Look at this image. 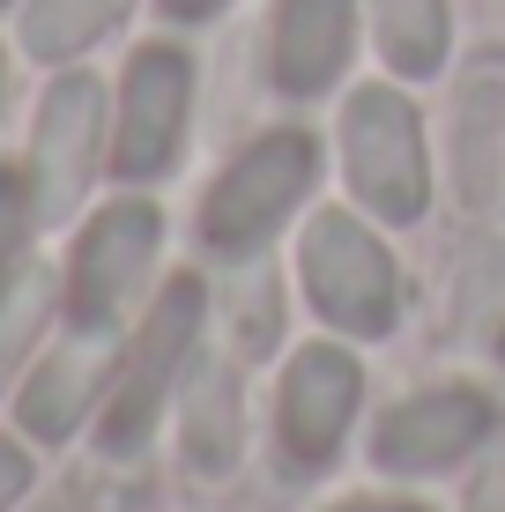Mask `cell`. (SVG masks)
<instances>
[{
    "label": "cell",
    "mask_w": 505,
    "mask_h": 512,
    "mask_svg": "<svg viewBox=\"0 0 505 512\" xmlns=\"http://www.w3.org/2000/svg\"><path fill=\"white\" fill-rule=\"evenodd\" d=\"M179 446L194 475H223L246 453V394L223 357H194L179 379Z\"/></svg>",
    "instance_id": "4fadbf2b"
},
{
    "label": "cell",
    "mask_w": 505,
    "mask_h": 512,
    "mask_svg": "<svg viewBox=\"0 0 505 512\" xmlns=\"http://www.w3.org/2000/svg\"><path fill=\"white\" fill-rule=\"evenodd\" d=\"M372 8V38H379V60L394 75L424 82L446 67V45H454V23H446V0H364Z\"/></svg>",
    "instance_id": "9a60e30c"
},
{
    "label": "cell",
    "mask_w": 505,
    "mask_h": 512,
    "mask_svg": "<svg viewBox=\"0 0 505 512\" xmlns=\"http://www.w3.org/2000/svg\"><path fill=\"white\" fill-rule=\"evenodd\" d=\"M134 15V0H23L15 38L38 67H75L90 45H104Z\"/></svg>",
    "instance_id": "5bb4252c"
},
{
    "label": "cell",
    "mask_w": 505,
    "mask_h": 512,
    "mask_svg": "<svg viewBox=\"0 0 505 512\" xmlns=\"http://www.w3.org/2000/svg\"><path fill=\"white\" fill-rule=\"evenodd\" d=\"M335 512H424V505H394V498H350V505H335Z\"/></svg>",
    "instance_id": "44dd1931"
},
{
    "label": "cell",
    "mask_w": 505,
    "mask_h": 512,
    "mask_svg": "<svg viewBox=\"0 0 505 512\" xmlns=\"http://www.w3.org/2000/svg\"><path fill=\"white\" fill-rule=\"evenodd\" d=\"M186 119H194V60L179 45H142L119 75L112 104V179L119 186L164 179L186 149Z\"/></svg>",
    "instance_id": "52a82bcc"
},
{
    "label": "cell",
    "mask_w": 505,
    "mask_h": 512,
    "mask_svg": "<svg viewBox=\"0 0 505 512\" xmlns=\"http://www.w3.org/2000/svg\"><path fill=\"white\" fill-rule=\"evenodd\" d=\"M357 52V0H275L268 75L283 97H327Z\"/></svg>",
    "instance_id": "7c38bea8"
},
{
    "label": "cell",
    "mask_w": 505,
    "mask_h": 512,
    "mask_svg": "<svg viewBox=\"0 0 505 512\" xmlns=\"http://www.w3.org/2000/svg\"><path fill=\"white\" fill-rule=\"evenodd\" d=\"M298 282L305 305L320 312L335 334L350 342H379L402 320V275H394V253L379 245V231L350 208H320L298 238Z\"/></svg>",
    "instance_id": "3957f363"
},
{
    "label": "cell",
    "mask_w": 505,
    "mask_h": 512,
    "mask_svg": "<svg viewBox=\"0 0 505 512\" xmlns=\"http://www.w3.org/2000/svg\"><path fill=\"white\" fill-rule=\"evenodd\" d=\"M498 357H505V327H498Z\"/></svg>",
    "instance_id": "603a6c76"
},
{
    "label": "cell",
    "mask_w": 505,
    "mask_h": 512,
    "mask_svg": "<svg viewBox=\"0 0 505 512\" xmlns=\"http://www.w3.org/2000/svg\"><path fill=\"white\" fill-rule=\"evenodd\" d=\"M320 179V141L305 127H275L246 141L231 164L216 171V186L201 193V245L216 260H260V245L290 223V208Z\"/></svg>",
    "instance_id": "7a4b0ae2"
},
{
    "label": "cell",
    "mask_w": 505,
    "mask_h": 512,
    "mask_svg": "<svg viewBox=\"0 0 505 512\" xmlns=\"http://www.w3.org/2000/svg\"><path fill=\"white\" fill-rule=\"evenodd\" d=\"M112 372H119V334L75 327L52 357H38V372L23 379V394H15V423H23V438H38V446L75 438L82 416L104 409Z\"/></svg>",
    "instance_id": "30bf717a"
},
{
    "label": "cell",
    "mask_w": 505,
    "mask_h": 512,
    "mask_svg": "<svg viewBox=\"0 0 505 512\" xmlns=\"http://www.w3.org/2000/svg\"><path fill=\"white\" fill-rule=\"evenodd\" d=\"M357 401H364V372H357L350 349L305 342L298 357H290L283 386H275V438H283V461L298 475L327 468L342 453V438H350Z\"/></svg>",
    "instance_id": "ba28073f"
},
{
    "label": "cell",
    "mask_w": 505,
    "mask_h": 512,
    "mask_svg": "<svg viewBox=\"0 0 505 512\" xmlns=\"http://www.w3.org/2000/svg\"><path fill=\"white\" fill-rule=\"evenodd\" d=\"M156 245H164V216H156V201L142 193H119V201H104L90 223H82L75 253H67V327H97V334H119L127 320V305L142 297V282L156 268Z\"/></svg>",
    "instance_id": "5b68a950"
},
{
    "label": "cell",
    "mask_w": 505,
    "mask_h": 512,
    "mask_svg": "<svg viewBox=\"0 0 505 512\" xmlns=\"http://www.w3.org/2000/svg\"><path fill=\"white\" fill-rule=\"evenodd\" d=\"M0 8H15V0H0Z\"/></svg>",
    "instance_id": "cb8c5ba5"
},
{
    "label": "cell",
    "mask_w": 505,
    "mask_h": 512,
    "mask_svg": "<svg viewBox=\"0 0 505 512\" xmlns=\"http://www.w3.org/2000/svg\"><path fill=\"white\" fill-rule=\"evenodd\" d=\"M342 171H350L357 208L379 223H424L431 208V149L424 119L394 82H364L342 104Z\"/></svg>",
    "instance_id": "277c9868"
},
{
    "label": "cell",
    "mask_w": 505,
    "mask_h": 512,
    "mask_svg": "<svg viewBox=\"0 0 505 512\" xmlns=\"http://www.w3.org/2000/svg\"><path fill=\"white\" fill-rule=\"evenodd\" d=\"M446 171L461 208H498L505 193V60L476 52L446 104Z\"/></svg>",
    "instance_id": "8fae6325"
},
{
    "label": "cell",
    "mask_w": 505,
    "mask_h": 512,
    "mask_svg": "<svg viewBox=\"0 0 505 512\" xmlns=\"http://www.w3.org/2000/svg\"><path fill=\"white\" fill-rule=\"evenodd\" d=\"M468 512H505V461L491 475H476V490H468Z\"/></svg>",
    "instance_id": "ffe728a7"
},
{
    "label": "cell",
    "mask_w": 505,
    "mask_h": 512,
    "mask_svg": "<svg viewBox=\"0 0 505 512\" xmlns=\"http://www.w3.org/2000/svg\"><path fill=\"white\" fill-rule=\"evenodd\" d=\"M23 490H30V453L15 446V438H0V512L23 498Z\"/></svg>",
    "instance_id": "ac0fdd59"
},
{
    "label": "cell",
    "mask_w": 505,
    "mask_h": 512,
    "mask_svg": "<svg viewBox=\"0 0 505 512\" xmlns=\"http://www.w3.org/2000/svg\"><path fill=\"white\" fill-rule=\"evenodd\" d=\"M112 156V112H104L97 75H52L30 119V193H38V223H67L82 208V193L97 186V164Z\"/></svg>",
    "instance_id": "8992f818"
},
{
    "label": "cell",
    "mask_w": 505,
    "mask_h": 512,
    "mask_svg": "<svg viewBox=\"0 0 505 512\" xmlns=\"http://www.w3.org/2000/svg\"><path fill=\"white\" fill-rule=\"evenodd\" d=\"M0 97H8V52H0Z\"/></svg>",
    "instance_id": "7402d4cb"
},
{
    "label": "cell",
    "mask_w": 505,
    "mask_h": 512,
    "mask_svg": "<svg viewBox=\"0 0 505 512\" xmlns=\"http://www.w3.org/2000/svg\"><path fill=\"white\" fill-rule=\"evenodd\" d=\"M201 312H208V290L201 275H171L164 297L142 312V327H134V342L119 349V372H112V394H104L97 409V446L112 453V461H134V453L149 446L156 416H164L171 386L186 379V364L201 357Z\"/></svg>",
    "instance_id": "6da1fadb"
},
{
    "label": "cell",
    "mask_w": 505,
    "mask_h": 512,
    "mask_svg": "<svg viewBox=\"0 0 505 512\" xmlns=\"http://www.w3.org/2000/svg\"><path fill=\"white\" fill-rule=\"evenodd\" d=\"M30 231H38V193L23 164H0V297L30 268Z\"/></svg>",
    "instance_id": "e0dca14e"
},
{
    "label": "cell",
    "mask_w": 505,
    "mask_h": 512,
    "mask_svg": "<svg viewBox=\"0 0 505 512\" xmlns=\"http://www.w3.org/2000/svg\"><path fill=\"white\" fill-rule=\"evenodd\" d=\"M491 431H498V401L483 386H431V394L394 401L372 423V461L387 475H439L461 468Z\"/></svg>",
    "instance_id": "9c48e42d"
},
{
    "label": "cell",
    "mask_w": 505,
    "mask_h": 512,
    "mask_svg": "<svg viewBox=\"0 0 505 512\" xmlns=\"http://www.w3.org/2000/svg\"><path fill=\"white\" fill-rule=\"evenodd\" d=\"M156 8H164V23H216L231 0H156Z\"/></svg>",
    "instance_id": "d6986e66"
},
{
    "label": "cell",
    "mask_w": 505,
    "mask_h": 512,
    "mask_svg": "<svg viewBox=\"0 0 505 512\" xmlns=\"http://www.w3.org/2000/svg\"><path fill=\"white\" fill-rule=\"evenodd\" d=\"M52 305H60V282H52L45 268H23V275H15V290L0 297V394L15 386L23 357L38 349V334H45V320H52Z\"/></svg>",
    "instance_id": "2e32d148"
}]
</instances>
